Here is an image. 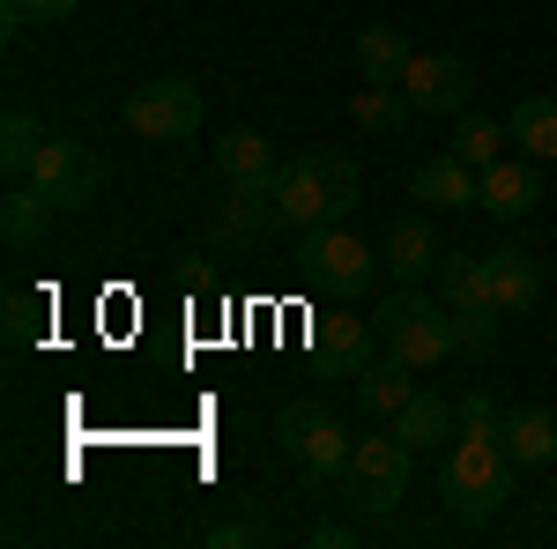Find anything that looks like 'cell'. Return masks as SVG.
<instances>
[{"label": "cell", "mask_w": 557, "mask_h": 549, "mask_svg": "<svg viewBox=\"0 0 557 549\" xmlns=\"http://www.w3.org/2000/svg\"><path fill=\"white\" fill-rule=\"evenodd\" d=\"M283 223V209H275V178H260V186H223V209H215V238L223 246H260L268 230Z\"/></svg>", "instance_id": "30bf717a"}, {"label": "cell", "mask_w": 557, "mask_h": 549, "mask_svg": "<svg viewBox=\"0 0 557 549\" xmlns=\"http://www.w3.org/2000/svg\"><path fill=\"white\" fill-rule=\"evenodd\" d=\"M409 194H417L424 209H438V215H461V209H475V194H483V171H475V164H461V157L446 149V157L417 164Z\"/></svg>", "instance_id": "8fae6325"}, {"label": "cell", "mask_w": 557, "mask_h": 549, "mask_svg": "<svg viewBox=\"0 0 557 549\" xmlns=\"http://www.w3.org/2000/svg\"><path fill=\"white\" fill-rule=\"evenodd\" d=\"M201 542L209 549H246L253 542V520H215V527H201Z\"/></svg>", "instance_id": "4dcf8cb0"}, {"label": "cell", "mask_w": 557, "mask_h": 549, "mask_svg": "<svg viewBox=\"0 0 557 549\" xmlns=\"http://www.w3.org/2000/svg\"><path fill=\"white\" fill-rule=\"evenodd\" d=\"M275 209H283L290 230H320V223H335V194H327L320 157H298V164L275 171Z\"/></svg>", "instance_id": "9c48e42d"}, {"label": "cell", "mask_w": 557, "mask_h": 549, "mask_svg": "<svg viewBox=\"0 0 557 549\" xmlns=\"http://www.w3.org/2000/svg\"><path fill=\"white\" fill-rule=\"evenodd\" d=\"M372 327H380L386 357H401L409 372H438V364L461 349L446 297H424V290H409V283H401V290H394L380 312H372Z\"/></svg>", "instance_id": "7a4b0ae2"}, {"label": "cell", "mask_w": 557, "mask_h": 549, "mask_svg": "<svg viewBox=\"0 0 557 549\" xmlns=\"http://www.w3.org/2000/svg\"><path fill=\"white\" fill-rule=\"evenodd\" d=\"M491 290H498V312L520 320V312H535V297H543V260L520 253V246H491Z\"/></svg>", "instance_id": "5bb4252c"}, {"label": "cell", "mask_w": 557, "mask_h": 549, "mask_svg": "<svg viewBox=\"0 0 557 549\" xmlns=\"http://www.w3.org/2000/svg\"><path fill=\"white\" fill-rule=\"evenodd\" d=\"M364 349H372V327H364V320H327V327H320V357L343 364L349 379L364 372Z\"/></svg>", "instance_id": "484cf974"}, {"label": "cell", "mask_w": 557, "mask_h": 549, "mask_svg": "<svg viewBox=\"0 0 557 549\" xmlns=\"http://www.w3.org/2000/svg\"><path fill=\"white\" fill-rule=\"evenodd\" d=\"M506 141H513V127H506V120H483V112H469V120H461V134H454V157H461V164H498V157H506Z\"/></svg>", "instance_id": "d4e9b609"}, {"label": "cell", "mask_w": 557, "mask_h": 549, "mask_svg": "<svg viewBox=\"0 0 557 549\" xmlns=\"http://www.w3.org/2000/svg\"><path fill=\"white\" fill-rule=\"evenodd\" d=\"M401 89H409V104H417V112L454 120V112H469L475 75H469V60H461V52H417V60L401 67Z\"/></svg>", "instance_id": "ba28073f"}, {"label": "cell", "mask_w": 557, "mask_h": 549, "mask_svg": "<svg viewBox=\"0 0 557 549\" xmlns=\"http://www.w3.org/2000/svg\"><path fill=\"white\" fill-rule=\"evenodd\" d=\"M305 542H312V549H349V542H357V527H343V520H320Z\"/></svg>", "instance_id": "d6a6232c"}, {"label": "cell", "mask_w": 557, "mask_h": 549, "mask_svg": "<svg viewBox=\"0 0 557 549\" xmlns=\"http://www.w3.org/2000/svg\"><path fill=\"white\" fill-rule=\"evenodd\" d=\"M127 134L134 141H194L201 134V89L186 75H157L127 97Z\"/></svg>", "instance_id": "8992f818"}, {"label": "cell", "mask_w": 557, "mask_h": 549, "mask_svg": "<svg viewBox=\"0 0 557 549\" xmlns=\"http://www.w3.org/2000/svg\"><path fill=\"white\" fill-rule=\"evenodd\" d=\"M8 341H15V349L38 341V297H8Z\"/></svg>", "instance_id": "f546056e"}, {"label": "cell", "mask_w": 557, "mask_h": 549, "mask_svg": "<svg viewBox=\"0 0 557 549\" xmlns=\"http://www.w3.org/2000/svg\"><path fill=\"white\" fill-rule=\"evenodd\" d=\"M298 267L312 275V290H327V297H364L372 290V246L364 238H349L343 223H320V230H305L298 238Z\"/></svg>", "instance_id": "277c9868"}, {"label": "cell", "mask_w": 557, "mask_h": 549, "mask_svg": "<svg viewBox=\"0 0 557 549\" xmlns=\"http://www.w3.org/2000/svg\"><path fill=\"white\" fill-rule=\"evenodd\" d=\"M498 438H506V453H513L520 467H550L557 461V416L550 409H513Z\"/></svg>", "instance_id": "d6986e66"}, {"label": "cell", "mask_w": 557, "mask_h": 549, "mask_svg": "<svg viewBox=\"0 0 557 549\" xmlns=\"http://www.w3.org/2000/svg\"><path fill=\"white\" fill-rule=\"evenodd\" d=\"M409 112H417V104H409L401 83H357V97H349V120H357L364 134H401Z\"/></svg>", "instance_id": "44dd1931"}, {"label": "cell", "mask_w": 557, "mask_h": 549, "mask_svg": "<svg viewBox=\"0 0 557 549\" xmlns=\"http://www.w3.org/2000/svg\"><path fill=\"white\" fill-rule=\"evenodd\" d=\"M215 178H223V186H260V178H275L268 134L260 127H231L223 141H215Z\"/></svg>", "instance_id": "2e32d148"}, {"label": "cell", "mask_w": 557, "mask_h": 549, "mask_svg": "<svg viewBox=\"0 0 557 549\" xmlns=\"http://www.w3.org/2000/svg\"><path fill=\"white\" fill-rule=\"evenodd\" d=\"M454 416H461V431H506V416H498V401H491V394H461V409H454Z\"/></svg>", "instance_id": "f1b7e54d"}, {"label": "cell", "mask_w": 557, "mask_h": 549, "mask_svg": "<svg viewBox=\"0 0 557 549\" xmlns=\"http://www.w3.org/2000/svg\"><path fill=\"white\" fill-rule=\"evenodd\" d=\"M409 461H417V446L394 431V438H357V453H349V498L364 512H394L409 498Z\"/></svg>", "instance_id": "52a82bcc"}, {"label": "cell", "mask_w": 557, "mask_h": 549, "mask_svg": "<svg viewBox=\"0 0 557 549\" xmlns=\"http://www.w3.org/2000/svg\"><path fill=\"white\" fill-rule=\"evenodd\" d=\"M438 230H431V215H394V230H386V267L401 275V283H417L424 267H438Z\"/></svg>", "instance_id": "e0dca14e"}, {"label": "cell", "mask_w": 557, "mask_h": 549, "mask_svg": "<svg viewBox=\"0 0 557 549\" xmlns=\"http://www.w3.org/2000/svg\"><path fill=\"white\" fill-rule=\"evenodd\" d=\"M30 186H38L52 209H89L104 194V157L75 141V134H45L38 164H30Z\"/></svg>", "instance_id": "5b68a950"}, {"label": "cell", "mask_w": 557, "mask_h": 549, "mask_svg": "<svg viewBox=\"0 0 557 549\" xmlns=\"http://www.w3.org/2000/svg\"><path fill=\"white\" fill-rule=\"evenodd\" d=\"M409 401H417V372H409L401 357H386V364H364V372H357V409H364V416L394 423Z\"/></svg>", "instance_id": "9a60e30c"}, {"label": "cell", "mask_w": 557, "mask_h": 549, "mask_svg": "<svg viewBox=\"0 0 557 549\" xmlns=\"http://www.w3.org/2000/svg\"><path fill=\"white\" fill-rule=\"evenodd\" d=\"M45 223H52V201H45L38 186H15V194L0 201V238H8V246H38Z\"/></svg>", "instance_id": "603a6c76"}, {"label": "cell", "mask_w": 557, "mask_h": 549, "mask_svg": "<svg viewBox=\"0 0 557 549\" xmlns=\"http://www.w3.org/2000/svg\"><path fill=\"white\" fill-rule=\"evenodd\" d=\"M349 453H357V446L343 438V423L327 416V409L305 423V431H298V446H290V461H298V475L312 483V490H327L335 475H349Z\"/></svg>", "instance_id": "7c38bea8"}, {"label": "cell", "mask_w": 557, "mask_h": 549, "mask_svg": "<svg viewBox=\"0 0 557 549\" xmlns=\"http://www.w3.org/2000/svg\"><path fill=\"white\" fill-rule=\"evenodd\" d=\"M409 60H417V52H409V38H401L394 23H364V30H357V75H364V83H401Z\"/></svg>", "instance_id": "ac0fdd59"}, {"label": "cell", "mask_w": 557, "mask_h": 549, "mask_svg": "<svg viewBox=\"0 0 557 549\" xmlns=\"http://www.w3.org/2000/svg\"><path fill=\"white\" fill-rule=\"evenodd\" d=\"M38 149H45V127L15 104L8 120H0V171L8 178H30V164H38Z\"/></svg>", "instance_id": "cb8c5ba5"}, {"label": "cell", "mask_w": 557, "mask_h": 549, "mask_svg": "<svg viewBox=\"0 0 557 549\" xmlns=\"http://www.w3.org/2000/svg\"><path fill=\"white\" fill-rule=\"evenodd\" d=\"M394 431H401V438L424 453V446H446V438L461 431V416H454V401H446V394H424V386H417V401L394 416Z\"/></svg>", "instance_id": "ffe728a7"}, {"label": "cell", "mask_w": 557, "mask_h": 549, "mask_svg": "<svg viewBox=\"0 0 557 549\" xmlns=\"http://www.w3.org/2000/svg\"><path fill=\"white\" fill-rule=\"evenodd\" d=\"M513 490H520V461L506 453V438H498V431H461V446L438 467L446 512H454L461 527H483V520H498V512L513 506Z\"/></svg>", "instance_id": "6da1fadb"}, {"label": "cell", "mask_w": 557, "mask_h": 549, "mask_svg": "<svg viewBox=\"0 0 557 549\" xmlns=\"http://www.w3.org/2000/svg\"><path fill=\"white\" fill-rule=\"evenodd\" d=\"M83 0H0V15H8V38L15 30H52V23H67Z\"/></svg>", "instance_id": "4316f807"}, {"label": "cell", "mask_w": 557, "mask_h": 549, "mask_svg": "<svg viewBox=\"0 0 557 549\" xmlns=\"http://www.w3.org/2000/svg\"><path fill=\"white\" fill-rule=\"evenodd\" d=\"M438 297L454 312L461 357H491L498 349V290H491V260L483 253H438Z\"/></svg>", "instance_id": "3957f363"}, {"label": "cell", "mask_w": 557, "mask_h": 549, "mask_svg": "<svg viewBox=\"0 0 557 549\" xmlns=\"http://www.w3.org/2000/svg\"><path fill=\"white\" fill-rule=\"evenodd\" d=\"M506 127H513L520 157H550V164H557V89H543V97H520Z\"/></svg>", "instance_id": "7402d4cb"}, {"label": "cell", "mask_w": 557, "mask_h": 549, "mask_svg": "<svg viewBox=\"0 0 557 549\" xmlns=\"http://www.w3.org/2000/svg\"><path fill=\"white\" fill-rule=\"evenodd\" d=\"M312 416H320V401H290V409L275 416V438H283V453L298 446V431H305V423H312Z\"/></svg>", "instance_id": "1f68e13d"}, {"label": "cell", "mask_w": 557, "mask_h": 549, "mask_svg": "<svg viewBox=\"0 0 557 549\" xmlns=\"http://www.w3.org/2000/svg\"><path fill=\"white\" fill-rule=\"evenodd\" d=\"M475 209L506 215V223L535 215V209H543V178H535V164H520V157H498V164H483V194H475Z\"/></svg>", "instance_id": "4fadbf2b"}, {"label": "cell", "mask_w": 557, "mask_h": 549, "mask_svg": "<svg viewBox=\"0 0 557 549\" xmlns=\"http://www.w3.org/2000/svg\"><path fill=\"white\" fill-rule=\"evenodd\" d=\"M312 157H320V171H327V194H335V223H343V215L357 209V186H364V178H357V157H343V149H312Z\"/></svg>", "instance_id": "83f0119b"}]
</instances>
